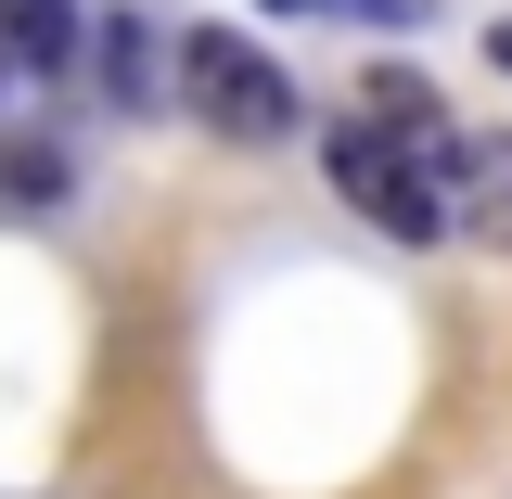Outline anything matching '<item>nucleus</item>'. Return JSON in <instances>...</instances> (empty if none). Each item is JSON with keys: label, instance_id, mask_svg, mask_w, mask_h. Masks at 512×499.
<instances>
[{"label": "nucleus", "instance_id": "1", "mask_svg": "<svg viewBox=\"0 0 512 499\" xmlns=\"http://www.w3.org/2000/svg\"><path fill=\"white\" fill-rule=\"evenodd\" d=\"M320 180L346 192V218H372L384 244H436L448 218H461L448 180H436V167H423L384 116H333V128H320Z\"/></svg>", "mask_w": 512, "mask_h": 499}, {"label": "nucleus", "instance_id": "2", "mask_svg": "<svg viewBox=\"0 0 512 499\" xmlns=\"http://www.w3.org/2000/svg\"><path fill=\"white\" fill-rule=\"evenodd\" d=\"M180 103L218 128V141H244V154H269V141H295V128H308L295 77L256 52L244 26H192V39H180Z\"/></svg>", "mask_w": 512, "mask_h": 499}, {"label": "nucleus", "instance_id": "3", "mask_svg": "<svg viewBox=\"0 0 512 499\" xmlns=\"http://www.w3.org/2000/svg\"><path fill=\"white\" fill-rule=\"evenodd\" d=\"M77 52H90V13L77 0H0V64L13 77L52 90V77H77Z\"/></svg>", "mask_w": 512, "mask_h": 499}, {"label": "nucleus", "instance_id": "4", "mask_svg": "<svg viewBox=\"0 0 512 499\" xmlns=\"http://www.w3.org/2000/svg\"><path fill=\"white\" fill-rule=\"evenodd\" d=\"M90 52H103V90H116V103H154V26H141V13H103Z\"/></svg>", "mask_w": 512, "mask_h": 499}, {"label": "nucleus", "instance_id": "5", "mask_svg": "<svg viewBox=\"0 0 512 499\" xmlns=\"http://www.w3.org/2000/svg\"><path fill=\"white\" fill-rule=\"evenodd\" d=\"M0 192H13V205H64V192H77L64 141H0Z\"/></svg>", "mask_w": 512, "mask_h": 499}, {"label": "nucleus", "instance_id": "6", "mask_svg": "<svg viewBox=\"0 0 512 499\" xmlns=\"http://www.w3.org/2000/svg\"><path fill=\"white\" fill-rule=\"evenodd\" d=\"M256 13H346V26H423V0H256Z\"/></svg>", "mask_w": 512, "mask_h": 499}, {"label": "nucleus", "instance_id": "7", "mask_svg": "<svg viewBox=\"0 0 512 499\" xmlns=\"http://www.w3.org/2000/svg\"><path fill=\"white\" fill-rule=\"evenodd\" d=\"M487 64H500V77H512V13H500V26H487Z\"/></svg>", "mask_w": 512, "mask_h": 499}]
</instances>
